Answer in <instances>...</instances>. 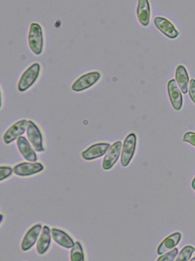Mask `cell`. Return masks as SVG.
Instances as JSON below:
<instances>
[{
  "mask_svg": "<svg viewBox=\"0 0 195 261\" xmlns=\"http://www.w3.org/2000/svg\"><path fill=\"white\" fill-rule=\"evenodd\" d=\"M195 251V248L191 246H187L184 247L180 252L176 261L184 260L187 261L190 259L192 253Z\"/></svg>",
  "mask_w": 195,
  "mask_h": 261,
  "instance_id": "20",
  "label": "cell"
},
{
  "mask_svg": "<svg viewBox=\"0 0 195 261\" xmlns=\"http://www.w3.org/2000/svg\"><path fill=\"white\" fill-rule=\"evenodd\" d=\"M191 260H195V257H194L192 259H191Z\"/></svg>",
  "mask_w": 195,
  "mask_h": 261,
  "instance_id": "26",
  "label": "cell"
},
{
  "mask_svg": "<svg viewBox=\"0 0 195 261\" xmlns=\"http://www.w3.org/2000/svg\"><path fill=\"white\" fill-rule=\"evenodd\" d=\"M176 81L184 94H186L188 91L189 77L188 72L184 66L178 65L176 69Z\"/></svg>",
  "mask_w": 195,
  "mask_h": 261,
  "instance_id": "17",
  "label": "cell"
},
{
  "mask_svg": "<svg viewBox=\"0 0 195 261\" xmlns=\"http://www.w3.org/2000/svg\"><path fill=\"white\" fill-rule=\"evenodd\" d=\"M51 241L50 228L46 225L44 226L41 236L38 242L37 250L40 254H44L48 249Z\"/></svg>",
  "mask_w": 195,
  "mask_h": 261,
  "instance_id": "18",
  "label": "cell"
},
{
  "mask_svg": "<svg viewBox=\"0 0 195 261\" xmlns=\"http://www.w3.org/2000/svg\"><path fill=\"white\" fill-rule=\"evenodd\" d=\"M84 253L82 247L79 242H76L71 251V260L72 261H84Z\"/></svg>",
  "mask_w": 195,
  "mask_h": 261,
  "instance_id": "19",
  "label": "cell"
},
{
  "mask_svg": "<svg viewBox=\"0 0 195 261\" xmlns=\"http://www.w3.org/2000/svg\"><path fill=\"white\" fill-rule=\"evenodd\" d=\"M151 9L148 0H138L137 16L140 23L144 27L148 26L150 19Z\"/></svg>",
  "mask_w": 195,
  "mask_h": 261,
  "instance_id": "13",
  "label": "cell"
},
{
  "mask_svg": "<svg viewBox=\"0 0 195 261\" xmlns=\"http://www.w3.org/2000/svg\"><path fill=\"white\" fill-rule=\"evenodd\" d=\"M136 139V135L131 134L128 135L124 141L120 160L122 165L124 167H126L129 165L134 155Z\"/></svg>",
  "mask_w": 195,
  "mask_h": 261,
  "instance_id": "3",
  "label": "cell"
},
{
  "mask_svg": "<svg viewBox=\"0 0 195 261\" xmlns=\"http://www.w3.org/2000/svg\"><path fill=\"white\" fill-rule=\"evenodd\" d=\"M183 142L188 143L195 147V133L192 132L186 133L184 135Z\"/></svg>",
  "mask_w": 195,
  "mask_h": 261,
  "instance_id": "23",
  "label": "cell"
},
{
  "mask_svg": "<svg viewBox=\"0 0 195 261\" xmlns=\"http://www.w3.org/2000/svg\"><path fill=\"white\" fill-rule=\"evenodd\" d=\"M168 88L170 102L173 107L176 111L180 110L183 104L182 96L174 79L169 81Z\"/></svg>",
  "mask_w": 195,
  "mask_h": 261,
  "instance_id": "10",
  "label": "cell"
},
{
  "mask_svg": "<svg viewBox=\"0 0 195 261\" xmlns=\"http://www.w3.org/2000/svg\"><path fill=\"white\" fill-rule=\"evenodd\" d=\"M51 233L54 240L60 246L71 248L74 245L73 240L66 233L56 228H52Z\"/></svg>",
  "mask_w": 195,
  "mask_h": 261,
  "instance_id": "16",
  "label": "cell"
},
{
  "mask_svg": "<svg viewBox=\"0 0 195 261\" xmlns=\"http://www.w3.org/2000/svg\"><path fill=\"white\" fill-rule=\"evenodd\" d=\"M42 228V225L38 224L31 227L27 232L22 243V249L23 251H26L30 249L35 244L40 233Z\"/></svg>",
  "mask_w": 195,
  "mask_h": 261,
  "instance_id": "12",
  "label": "cell"
},
{
  "mask_svg": "<svg viewBox=\"0 0 195 261\" xmlns=\"http://www.w3.org/2000/svg\"><path fill=\"white\" fill-rule=\"evenodd\" d=\"M26 135L30 142L38 152L44 151L42 137L38 127L31 120L28 121Z\"/></svg>",
  "mask_w": 195,
  "mask_h": 261,
  "instance_id": "4",
  "label": "cell"
},
{
  "mask_svg": "<svg viewBox=\"0 0 195 261\" xmlns=\"http://www.w3.org/2000/svg\"><path fill=\"white\" fill-rule=\"evenodd\" d=\"M12 169L10 167L0 168V181H3L9 177L12 173Z\"/></svg>",
  "mask_w": 195,
  "mask_h": 261,
  "instance_id": "22",
  "label": "cell"
},
{
  "mask_svg": "<svg viewBox=\"0 0 195 261\" xmlns=\"http://www.w3.org/2000/svg\"><path fill=\"white\" fill-rule=\"evenodd\" d=\"M156 27L166 37L175 39L180 35V32L170 21L164 18L158 17L154 19Z\"/></svg>",
  "mask_w": 195,
  "mask_h": 261,
  "instance_id": "7",
  "label": "cell"
},
{
  "mask_svg": "<svg viewBox=\"0 0 195 261\" xmlns=\"http://www.w3.org/2000/svg\"><path fill=\"white\" fill-rule=\"evenodd\" d=\"M43 166L40 163H22L14 168V172L16 175L25 177L29 176L42 172Z\"/></svg>",
  "mask_w": 195,
  "mask_h": 261,
  "instance_id": "8",
  "label": "cell"
},
{
  "mask_svg": "<svg viewBox=\"0 0 195 261\" xmlns=\"http://www.w3.org/2000/svg\"><path fill=\"white\" fill-rule=\"evenodd\" d=\"M28 121L26 119L19 120L8 128L4 136V143L10 144L23 135L26 130Z\"/></svg>",
  "mask_w": 195,
  "mask_h": 261,
  "instance_id": "6",
  "label": "cell"
},
{
  "mask_svg": "<svg viewBox=\"0 0 195 261\" xmlns=\"http://www.w3.org/2000/svg\"><path fill=\"white\" fill-rule=\"evenodd\" d=\"M181 234L179 232L175 233L162 241L157 249L158 255L164 254L174 248L180 242Z\"/></svg>",
  "mask_w": 195,
  "mask_h": 261,
  "instance_id": "15",
  "label": "cell"
},
{
  "mask_svg": "<svg viewBox=\"0 0 195 261\" xmlns=\"http://www.w3.org/2000/svg\"><path fill=\"white\" fill-rule=\"evenodd\" d=\"M100 74L98 72L87 73L79 78L72 85V90L80 92L93 86L100 78Z\"/></svg>",
  "mask_w": 195,
  "mask_h": 261,
  "instance_id": "5",
  "label": "cell"
},
{
  "mask_svg": "<svg viewBox=\"0 0 195 261\" xmlns=\"http://www.w3.org/2000/svg\"><path fill=\"white\" fill-rule=\"evenodd\" d=\"M192 189L195 190V178L194 179L192 183Z\"/></svg>",
  "mask_w": 195,
  "mask_h": 261,
  "instance_id": "25",
  "label": "cell"
},
{
  "mask_svg": "<svg viewBox=\"0 0 195 261\" xmlns=\"http://www.w3.org/2000/svg\"><path fill=\"white\" fill-rule=\"evenodd\" d=\"M188 93L191 100L195 104V80L193 79L190 82Z\"/></svg>",
  "mask_w": 195,
  "mask_h": 261,
  "instance_id": "24",
  "label": "cell"
},
{
  "mask_svg": "<svg viewBox=\"0 0 195 261\" xmlns=\"http://www.w3.org/2000/svg\"><path fill=\"white\" fill-rule=\"evenodd\" d=\"M40 71V65L35 63L30 65L23 73L18 83L20 91L24 92L30 88L38 80Z\"/></svg>",
  "mask_w": 195,
  "mask_h": 261,
  "instance_id": "2",
  "label": "cell"
},
{
  "mask_svg": "<svg viewBox=\"0 0 195 261\" xmlns=\"http://www.w3.org/2000/svg\"><path fill=\"white\" fill-rule=\"evenodd\" d=\"M28 40L30 50L36 55H40L43 50L44 39L42 27L39 24H30Z\"/></svg>",
  "mask_w": 195,
  "mask_h": 261,
  "instance_id": "1",
  "label": "cell"
},
{
  "mask_svg": "<svg viewBox=\"0 0 195 261\" xmlns=\"http://www.w3.org/2000/svg\"><path fill=\"white\" fill-rule=\"evenodd\" d=\"M17 145L20 153L25 159L30 162L37 161L38 158L35 151L24 137H19L17 140Z\"/></svg>",
  "mask_w": 195,
  "mask_h": 261,
  "instance_id": "14",
  "label": "cell"
},
{
  "mask_svg": "<svg viewBox=\"0 0 195 261\" xmlns=\"http://www.w3.org/2000/svg\"><path fill=\"white\" fill-rule=\"evenodd\" d=\"M107 143H100L92 145L82 153L83 158L86 160H92L104 155L110 148Z\"/></svg>",
  "mask_w": 195,
  "mask_h": 261,
  "instance_id": "9",
  "label": "cell"
},
{
  "mask_svg": "<svg viewBox=\"0 0 195 261\" xmlns=\"http://www.w3.org/2000/svg\"><path fill=\"white\" fill-rule=\"evenodd\" d=\"M122 143L118 141L114 143L105 156L103 162V168L104 170L111 169L118 159L122 149Z\"/></svg>",
  "mask_w": 195,
  "mask_h": 261,
  "instance_id": "11",
  "label": "cell"
},
{
  "mask_svg": "<svg viewBox=\"0 0 195 261\" xmlns=\"http://www.w3.org/2000/svg\"><path fill=\"white\" fill-rule=\"evenodd\" d=\"M178 253V249L175 248L171 251L160 256L158 261H173Z\"/></svg>",
  "mask_w": 195,
  "mask_h": 261,
  "instance_id": "21",
  "label": "cell"
}]
</instances>
